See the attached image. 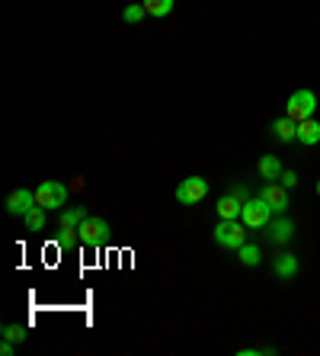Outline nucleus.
<instances>
[{
  "label": "nucleus",
  "mask_w": 320,
  "mask_h": 356,
  "mask_svg": "<svg viewBox=\"0 0 320 356\" xmlns=\"http://www.w3.org/2000/svg\"><path fill=\"white\" fill-rule=\"evenodd\" d=\"M214 244L224 250H240L246 244V225L240 218H221L214 225Z\"/></svg>",
  "instance_id": "nucleus-1"
},
{
  "label": "nucleus",
  "mask_w": 320,
  "mask_h": 356,
  "mask_svg": "<svg viewBox=\"0 0 320 356\" xmlns=\"http://www.w3.org/2000/svg\"><path fill=\"white\" fill-rule=\"evenodd\" d=\"M77 234H81V244L83 248H103L109 241V234H112V228H109L106 218H99V216H87L83 218V225L77 228Z\"/></svg>",
  "instance_id": "nucleus-2"
},
{
  "label": "nucleus",
  "mask_w": 320,
  "mask_h": 356,
  "mask_svg": "<svg viewBox=\"0 0 320 356\" xmlns=\"http://www.w3.org/2000/svg\"><path fill=\"white\" fill-rule=\"evenodd\" d=\"M314 109H317V93L308 90V87L295 90L292 97L285 99V116L295 119V122H304V119H311Z\"/></svg>",
  "instance_id": "nucleus-3"
},
{
  "label": "nucleus",
  "mask_w": 320,
  "mask_h": 356,
  "mask_svg": "<svg viewBox=\"0 0 320 356\" xmlns=\"http://www.w3.org/2000/svg\"><path fill=\"white\" fill-rule=\"evenodd\" d=\"M240 222L253 232V228H266V225L272 222V209L269 202H266L263 196H250L244 202V212H240Z\"/></svg>",
  "instance_id": "nucleus-4"
},
{
  "label": "nucleus",
  "mask_w": 320,
  "mask_h": 356,
  "mask_svg": "<svg viewBox=\"0 0 320 356\" xmlns=\"http://www.w3.org/2000/svg\"><path fill=\"white\" fill-rule=\"evenodd\" d=\"M67 196H71V190H67L61 180H42V186L35 190V199H39L42 209H61L67 206Z\"/></svg>",
  "instance_id": "nucleus-5"
},
{
  "label": "nucleus",
  "mask_w": 320,
  "mask_h": 356,
  "mask_svg": "<svg viewBox=\"0 0 320 356\" xmlns=\"http://www.w3.org/2000/svg\"><path fill=\"white\" fill-rule=\"evenodd\" d=\"M205 196H208V180H202V177H186L176 186V202H183V206H199Z\"/></svg>",
  "instance_id": "nucleus-6"
},
{
  "label": "nucleus",
  "mask_w": 320,
  "mask_h": 356,
  "mask_svg": "<svg viewBox=\"0 0 320 356\" xmlns=\"http://www.w3.org/2000/svg\"><path fill=\"white\" fill-rule=\"evenodd\" d=\"M292 238H295V222H292L288 216H279L276 222L266 225V241L276 244V248H285Z\"/></svg>",
  "instance_id": "nucleus-7"
},
{
  "label": "nucleus",
  "mask_w": 320,
  "mask_h": 356,
  "mask_svg": "<svg viewBox=\"0 0 320 356\" xmlns=\"http://www.w3.org/2000/svg\"><path fill=\"white\" fill-rule=\"evenodd\" d=\"M246 190L244 186H237L234 193H228V196L218 199V218H240V212H244V202H246Z\"/></svg>",
  "instance_id": "nucleus-8"
},
{
  "label": "nucleus",
  "mask_w": 320,
  "mask_h": 356,
  "mask_svg": "<svg viewBox=\"0 0 320 356\" xmlns=\"http://www.w3.org/2000/svg\"><path fill=\"white\" fill-rule=\"evenodd\" d=\"M35 206H39V199H35L33 190H13L7 196V212L10 216H29Z\"/></svg>",
  "instance_id": "nucleus-9"
},
{
  "label": "nucleus",
  "mask_w": 320,
  "mask_h": 356,
  "mask_svg": "<svg viewBox=\"0 0 320 356\" xmlns=\"http://www.w3.org/2000/svg\"><path fill=\"white\" fill-rule=\"evenodd\" d=\"M298 273H301V260H298L292 250H285V254H279V257L272 260V276H276V280L292 282Z\"/></svg>",
  "instance_id": "nucleus-10"
},
{
  "label": "nucleus",
  "mask_w": 320,
  "mask_h": 356,
  "mask_svg": "<svg viewBox=\"0 0 320 356\" xmlns=\"http://www.w3.org/2000/svg\"><path fill=\"white\" fill-rule=\"evenodd\" d=\"M260 196H263L266 202H269L272 212H279V216L285 212L288 206H292V202H288V190L282 186V183H266L263 190H260Z\"/></svg>",
  "instance_id": "nucleus-11"
},
{
  "label": "nucleus",
  "mask_w": 320,
  "mask_h": 356,
  "mask_svg": "<svg viewBox=\"0 0 320 356\" xmlns=\"http://www.w3.org/2000/svg\"><path fill=\"white\" fill-rule=\"evenodd\" d=\"M269 129H272V138L282 141V145H288V141H295V138H298V122H295V119H288V116L276 119V122H272Z\"/></svg>",
  "instance_id": "nucleus-12"
},
{
  "label": "nucleus",
  "mask_w": 320,
  "mask_h": 356,
  "mask_svg": "<svg viewBox=\"0 0 320 356\" xmlns=\"http://www.w3.org/2000/svg\"><path fill=\"white\" fill-rule=\"evenodd\" d=\"M282 170H285V167H282L279 154H263V158H260V177H263L266 183H276L282 177Z\"/></svg>",
  "instance_id": "nucleus-13"
},
{
  "label": "nucleus",
  "mask_w": 320,
  "mask_h": 356,
  "mask_svg": "<svg viewBox=\"0 0 320 356\" xmlns=\"http://www.w3.org/2000/svg\"><path fill=\"white\" fill-rule=\"evenodd\" d=\"M295 141H301V145H317L320 141V122L317 119H304V122H298V138Z\"/></svg>",
  "instance_id": "nucleus-14"
},
{
  "label": "nucleus",
  "mask_w": 320,
  "mask_h": 356,
  "mask_svg": "<svg viewBox=\"0 0 320 356\" xmlns=\"http://www.w3.org/2000/svg\"><path fill=\"white\" fill-rule=\"evenodd\" d=\"M141 3H144V13L154 19H164L173 13V0H141Z\"/></svg>",
  "instance_id": "nucleus-15"
},
{
  "label": "nucleus",
  "mask_w": 320,
  "mask_h": 356,
  "mask_svg": "<svg viewBox=\"0 0 320 356\" xmlns=\"http://www.w3.org/2000/svg\"><path fill=\"white\" fill-rule=\"evenodd\" d=\"M83 218H87V209H65V212H61V228H67V232H77V228H81L83 225Z\"/></svg>",
  "instance_id": "nucleus-16"
},
{
  "label": "nucleus",
  "mask_w": 320,
  "mask_h": 356,
  "mask_svg": "<svg viewBox=\"0 0 320 356\" xmlns=\"http://www.w3.org/2000/svg\"><path fill=\"white\" fill-rule=\"evenodd\" d=\"M45 212L49 209H42V206H35L29 216H23V222H26V232L29 234H39V232H45Z\"/></svg>",
  "instance_id": "nucleus-17"
},
{
  "label": "nucleus",
  "mask_w": 320,
  "mask_h": 356,
  "mask_svg": "<svg viewBox=\"0 0 320 356\" xmlns=\"http://www.w3.org/2000/svg\"><path fill=\"white\" fill-rule=\"evenodd\" d=\"M237 254H240V264H244V266H260V264H263V254H260V248H256V244H244Z\"/></svg>",
  "instance_id": "nucleus-18"
},
{
  "label": "nucleus",
  "mask_w": 320,
  "mask_h": 356,
  "mask_svg": "<svg viewBox=\"0 0 320 356\" xmlns=\"http://www.w3.org/2000/svg\"><path fill=\"white\" fill-rule=\"evenodd\" d=\"M3 337L13 343H26L29 340V327L26 324H3Z\"/></svg>",
  "instance_id": "nucleus-19"
},
{
  "label": "nucleus",
  "mask_w": 320,
  "mask_h": 356,
  "mask_svg": "<svg viewBox=\"0 0 320 356\" xmlns=\"http://www.w3.org/2000/svg\"><path fill=\"white\" fill-rule=\"evenodd\" d=\"M144 17H148V13H144V3H128V7L122 10V19L128 26H138Z\"/></svg>",
  "instance_id": "nucleus-20"
},
{
  "label": "nucleus",
  "mask_w": 320,
  "mask_h": 356,
  "mask_svg": "<svg viewBox=\"0 0 320 356\" xmlns=\"http://www.w3.org/2000/svg\"><path fill=\"white\" fill-rule=\"evenodd\" d=\"M77 241H81V234H77V232H67V228H61V234H58V248H61V250H71Z\"/></svg>",
  "instance_id": "nucleus-21"
},
{
  "label": "nucleus",
  "mask_w": 320,
  "mask_h": 356,
  "mask_svg": "<svg viewBox=\"0 0 320 356\" xmlns=\"http://www.w3.org/2000/svg\"><path fill=\"white\" fill-rule=\"evenodd\" d=\"M279 183L285 186V190H295V183H298V177H295V170H282V177H279Z\"/></svg>",
  "instance_id": "nucleus-22"
},
{
  "label": "nucleus",
  "mask_w": 320,
  "mask_h": 356,
  "mask_svg": "<svg viewBox=\"0 0 320 356\" xmlns=\"http://www.w3.org/2000/svg\"><path fill=\"white\" fill-rule=\"evenodd\" d=\"M0 353H3V356H13V353H17V343L3 337V343H0Z\"/></svg>",
  "instance_id": "nucleus-23"
},
{
  "label": "nucleus",
  "mask_w": 320,
  "mask_h": 356,
  "mask_svg": "<svg viewBox=\"0 0 320 356\" xmlns=\"http://www.w3.org/2000/svg\"><path fill=\"white\" fill-rule=\"evenodd\" d=\"M317 196H320V180H317Z\"/></svg>",
  "instance_id": "nucleus-24"
}]
</instances>
